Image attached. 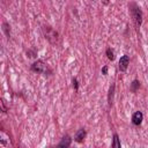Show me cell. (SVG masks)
I'll list each match as a JSON object with an SVG mask.
<instances>
[{
	"label": "cell",
	"mask_w": 148,
	"mask_h": 148,
	"mask_svg": "<svg viewBox=\"0 0 148 148\" xmlns=\"http://www.w3.org/2000/svg\"><path fill=\"white\" fill-rule=\"evenodd\" d=\"M130 13H131V16H132V20H133V23L135 25L136 29H139L141 27V23H142V12L141 9L139 8L138 5L135 3H130Z\"/></svg>",
	"instance_id": "1"
},
{
	"label": "cell",
	"mask_w": 148,
	"mask_h": 148,
	"mask_svg": "<svg viewBox=\"0 0 148 148\" xmlns=\"http://www.w3.org/2000/svg\"><path fill=\"white\" fill-rule=\"evenodd\" d=\"M42 31H43L44 37H45L51 44H57V43H58V40H59V35H58V32H57L53 28H51L50 25H43Z\"/></svg>",
	"instance_id": "2"
},
{
	"label": "cell",
	"mask_w": 148,
	"mask_h": 148,
	"mask_svg": "<svg viewBox=\"0 0 148 148\" xmlns=\"http://www.w3.org/2000/svg\"><path fill=\"white\" fill-rule=\"evenodd\" d=\"M31 71L32 72H36V73H40V74H47L50 72L47 64L44 62L43 60H36L31 65Z\"/></svg>",
	"instance_id": "3"
},
{
	"label": "cell",
	"mask_w": 148,
	"mask_h": 148,
	"mask_svg": "<svg viewBox=\"0 0 148 148\" xmlns=\"http://www.w3.org/2000/svg\"><path fill=\"white\" fill-rule=\"evenodd\" d=\"M128 65H130V57L126 56V54H124L123 57H120V59H119V65H118L119 71H120V72H126Z\"/></svg>",
	"instance_id": "4"
},
{
	"label": "cell",
	"mask_w": 148,
	"mask_h": 148,
	"mask_svg": "<svg viewBox=\"0 0 148 148\" xmlns=\"http://www.w3.org/2000/svg\"><path fill=\"white\" fill-rule=\"evenodd\" d=\"M142 120H143V114H142L141 111H136V112L133 113V116H132V123H133V125L139 126L142 123Z\"/></svg>",
	"instance_id": "5"
},
{
	"label": "cell",
	"mask_w": 148,
	"mask_h": 148,
	"mask_svg": "<svg viewBox=\"0 0 148 148\" xmlns=\"http://www.w3.org/2000/svg\"><path fill=\"white\" fill-rule=\"evenodd\" d=\"M86 135H87L86 130H84V128H80L79 131H76V133H75V135H74V140H75L76 142L81 143V142L86 139Z\"/></svg>",
	"instance_id": "6"
},
{
	"label": "cell",
	"mask_w": 148,
	"mask_h": 148,
	"mask_svg": "<svg viewBox=\"0 0 148 148\" xmlns=\"http://www.w3.org/2000/svg\"><path fill=\"white\" fill-rule=\"evenodd\" d=\"M71 142H72V139H71V136L69 135H65L62 139H61V141L58 143V146L59 147H69L71 146Z\"/></svg>",
	"instance_id": "7"
},
{
	"label": "cell",
	"mask_w": 148,
	"mask_h": 148,
	"mask_svg": "<svg viewBox=\"0 0 148 148\" xmlns=\"http://www.w3.org/2000/svg\"><path fill=\"white\" fill-rule=\"evenodd\" d=\"M1 138H2V139H0V146H1V147H7V146H9V139H8V136H6V134H5L3 132H1Z\"/></svg>",
	"instance_id": "8"
},
{
	"label": "cell",
	"mask_w": 148,
	"mask_h": 148,
	"mask_svg": "<svg viewBox=\"0 0 148 148\" xmlns=\"http://www.w3.org/2000/svg\"><path fill=\"white\" fill-rule=\"evenodd\" d=\"M111 146L114 147V148H120V141H119V138H118V134L117 133L113 134V142H112Z\"/></svg>",
	"instance_id": "9"
},
{
	"label": "cell",
	"mask_w": 148,
	"mask_h": 148,
	"mask_svg": "<svg viewBox=\"0 0 148 148\" xmlns=\"http://www.w3.org/2000/svg\"><path fill=\"white\" fill-rule=\"evenodd\" d=\"M139 87H140V82H139L138 80H134V81L132 82V84H131V90L135 92V91L139 89Z\"/></svg>",
	"instance_id": "10"
},
{
	"label": "cell",
	"mask_w": 148,
	"mask_h": 148,
	"mask_svg": "<svg viewBox=\"0 0 148 148\" xmlns=\"http://www.w3.org/2000/svg\"><path fill=\"white\" fill-rule=\"evenodd\" d=\"M2 30H3V32L6 34L7 38H9V36H10V34H9V25H8L6 22L2 23Z\"/></svg>",
	"instance_id": "11"
},
{
	"label": "cell",
	"mask_w": 148,
	"mask_h": 148,
	"mask_svg": "<svg viewBox=\"0 0 148 148\" xmlns=\"http://www.w3.org/2000/svg\"><path fill=\"white\" fill-rule=\"evenodd\" d=\"M113 89H114V84H112L110 87V92H109V105H112V95H113Z\"/></svg>",
	"instance_id": "12"
},
{
	"label": "cell",
	"mask_w": 148,
	"mask_h": 148,
	"mask_svg": "<svg viewBox=\"0 0 148 148\" xmlns=\"http://www.w3.org/2000/svg\"><path fill=\"white\" fill-rule=\"evenodd\" d=\"M106 56H108V58L110 60H113L114 59V53H113V51L111 49H106Z\"/></svg>",
	"instance_id": "13"
},
{
	"label": "cell",
	"mask_w": 148,
	"mask_h": 148,
	"mask_svg": "<svg viewBox=\"0 0 148 148\" xmlns=\"http://www.w3.org/2000/svg\"><path fill=\"white\" fill-rule=\"evenodd\" d=\"M73 87H74V89H75V90H77V88H79V84H77V81H76V79H73Z\"/></svg>",
	"instance_id": "14"
},
{
	"label": "cell",
	"mask_w": 148,
	"mask_h": 148,
	"mask_svg": "<svg viewBox=\"0 0 148 148\" xmlns=\"http://www.w3.org/2000/svg\"><path fill=\"white\" fill-rule=\"evenodd\" d=\"M102 72H103V74H104V75H106V74H108V67H106V66H104V67L102 68Z\"/></svg>",
	"instance_id": "15"
}]
</instances>
